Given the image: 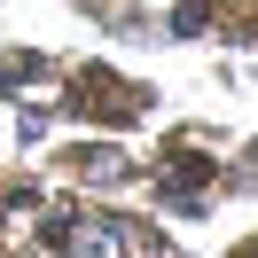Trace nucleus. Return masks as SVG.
Listing matches in <instances>:
<instances>
[{"label":"nucleus","instance_id":"1","mask_svg":"<svg viewBox=\"0 0 258 258\" xmlns=\"http://www.w3.org/2000/svg\"><path fill=\"white\" fill-rule=\"evenodd\" d=\"M55 242L71 258H125V219H55Z\"/></svg>","mask_w":258,"mask_h":258}]
</instances>
